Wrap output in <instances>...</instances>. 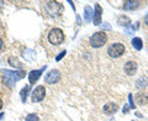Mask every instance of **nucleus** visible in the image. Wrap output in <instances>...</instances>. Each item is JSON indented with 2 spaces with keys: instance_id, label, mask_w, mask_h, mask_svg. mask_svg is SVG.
I'll use <instances>...</instances> for the list:
<instances>
[{
  "instance_id": "4be33fe9",
  "label": "nucleus",
  "mask_w": 148,
  "mask_h": 121,
  "mask_svg": "<svg viewBox=\"0 0 148 121\" xmlns=\"http://www.w3.org/2000/svg\"><path fill=\"white\" fill-rule=\"evenodd\" d=\"M66 53H67V51L64 50V51H62V52H59V54L57 56V57H56V60H57V62H59V60H61L64 56H66Z\"/></svg>"
},
{
  "instance_id": "4468645a",
  "label": "nucleus",
  "mask_w": 148,
  "mask_h": 121,
  "mask_svg": "<svg viewBox=\"0 0 148 121\" xmlns=\"http://www.w3.org/2000/svg\"><path fill=\"white\" fill-rule=\"evenodd\" d=\"M131 45L136 51H141L143 48V42H142L141 37H133L132 41H131Z\"/></svg>"
},
{
  "instance_id": "b1692460",
  "label": "nucleus",
  "mask_w": 148,
  "mask_h": 121,
  "mask_svg": "<svg viewBox=\"0 0 148 121\" xmlns=\"http://www.w3.org/2000/svg\"><path fill=\"white\" fill-rule=\"evenodd\" d=\"M128 109H130V106H128V105H125V106H123V114H127Z\"/></svg>"
},
{
  "instance_id": "39448f33",
  "label": "nucleus",
  "mask_w": 148,
  "mask_h": 121,
  "mask_svg": "<svg viewBox=\"0 0 148 121\" xmlns=\"http://www.w3.org/2000/svg\"><path fill=\"white\" fill-rule=\"evenodd\" d=\"M45 9L51 16H59L62 15L64 10L63 5L59 1H46L45 3Z\"/></svg>"
},
{
  "instance_id": "2eb2a0df",
  "label": "nucleus",
  "mask_w": 148,
  "mask_h": 121,
  "mask_svg": "<svg viewBox=\"0 0 148 121\" xmlns=\"http://www.w3.org/2000/svg\"><path fill=\"white\" fill-rule=\"evenodd\" d=\"M30 90H31V85L29 84V85H25V87L21 89V91H20V98H21V101H22L24 104L26 103V100H27V95H29Z\"/></svg>"
},
{
  "instance_id": "f257e3e1",
  "label": "nucleus",
  "mask_w": 148,
  "mask_h": 121,
  "mask_svg": "<svg viewBox=\"0 0 148 121\" xmlns=\"http://www.w3.org/2000/svg\"><path fill=\"white\" fill-rule=\"evenodd\" d=\"M3 83L9 88H14L16 85V82H18L20 79L25 78L26 72L25 71H9V69H3Z\"/></svg>"
},
{
  "instance_id": "6ab92c4d",
  "label": "nucleus",
  "mask_w": 148,
  "mask_h": 121,
  "mask_svg": "<svg viewBox=\"0 0 148 121\" xmlns=\"http://www.w3.org/2000/svg\"><path fill=\"white\" fill-rule=\"evenodd\" d=\"M25 121H40V118L36 114H29L25 118Z\"/></svg>"
},
{
  "instance_id": "6e6552de",
  "label": "nucleus",
  "mask_w": 148,
  "mask_h": 121,
  "mask_svg": "<svg viewBox=\"0 0 148 121\" xmlns=\"http://www.w3.org/2000/svg\"><path fill=\"white\" fill-rule=\"evenodd\" d=\"M47 68V66L42 67L41 69H34V71H31L29 73V82H30V85H34L35 83L38 80V79L41 78V76H42V72L45 71V69Z\"/></svg>"
},
{
  "instance_id": "bb28decb",
  "label": "nucleus",
  "mask_w": 148,
  "mask_h": 121,
  "mask_svg": "<svg viewBox=\"0 0 148 121\" xmlns=\"http://www.w3.org/2000/svg\"><path fill=\"white\" fill-rule=\"evenodd\" d=\"M3 46H4V42H3L1 37H0V50H1V48H3Z\"/></svg>"
},
{
  "instance_id": "7c9ffc66",
  "label": "nucleus",
  "mask_w": 148,
  "mask_h": 121,
  "mask_svg": "<svg viewBox=\"0 0 148 121\" xmlns=\"http://www.w3.org/2000/svg\"><path fill=\"white\" fill-rule=\"evenodd\" d=\"M3 118H4V113H0V120H3Z\"/></svg>"
},
{
  "instance_id": "cd10ccee",
  "label": "nucleus",
  "mask_w": 148,
  "mask_h": 121,
  "mask_svg": "<svg viewBox=\"0 0 148 121\" xmlns=\"http://www.w3.org/2000/svg\"><path fill=\"white\" fill-rule=\"evenodd\" d=\"M69 4H71V6L74 9V11H75V6H74V4H73V1H69Z\"/></svg>"
},
{
  "instance_id": "7ed1b4c3",
  "label": "nucleus",
  "mask_w": 148,
  "mask_h": 121,
  "mask_svg": "<svg viewBox=\"0 0 148 121\" xmlns=\"http://www.w3.org/2000/svg\"><path fill=\"white\" fill-rule=\"evenodd\" d=\"M64 38H66V36H64L63 30L58 29V27H54L48 32V42L53 46H59L63 43Z\"/></svg>"
},
{
  "instance_id": "c85d7f7f",
  "label": "nucleus",
  "mask_w": 148,
  "mask_h": 121,
  "mask_svg": "<svg viewBox=\"0 0 148 121\" xmlns=\"http://www.w3.org/2000/svg\"><path fill=\"white\" fill-rule=\"evenodd\" d=\"M3 105H4V103H3V100H1V99H0V110H1V109H3Z\"/></svg>"
},
{
  "instance_id": "20e7f679",
  "label": "nucleus",
  "mask_w": 148,
  "mask_h": 121,
  "mask_svg": "<svg viewBox=\"0 0 148 121\" xmlns=\"http://www.w3.org/2000/svg\"><path fill=\"white\" fill-rule=\"evenodd\" d=\"M125 51H126V48H125L123 43L114 42L108 47V51H106V52H108L109 57H111V58H119V57H121V56L125 54Z\"/></svg>"
},
{
  "instance_id": "412c9836",
  "label": "nucleus",
  "mask_w": 148,
  "mask_h": 121,
  "mask_svg": "<svg viewBox=\"0 0 148 121\" xmlns=\"http://www.w3.org/2000/svg\"><path fill=\"white\" fill-rule=\"evenodd\" d=\"M128 101H130V108H131V109H136V104L133 103V96H132V94H128Z\"/></svg>"
},
{
  "instance_id": "f3484780",
  "label": "nucleus",
  "mask_w": 148,
  "mask_h": 121,
  "mask_svg": "<svg viewBox=\"0 0 148 121\" xmlns=\"http://www.w3.org/2000/svg\"><path fill=\"white\" fill-rule=\"evenodd\" d=\"M136 101L140 105L146 104L147 101H148V96L146 95V93H138V94L136 95Z\"/></svg>"
},
{
  "instance_id": "f8f14e48",
  "label": "nucleus",
  "mask_w": 148,
  "mask_h": 121,
  "mask_svg": "<svg viewBox=\"0 0 148 121\" xmlns=\"http://www.w3.org/2000/svg\"><path fill=\"white\" fill-rule=\"evenodd\" d=\"M117 110H119V105L116 103H108V104H105L104 109H103L105 115H112V114L116 113Z\"/></svg>"
},
{
  "instance_id": "aec40b11",
  "label": "nucleus",
  "mask_w": 148,
  "mask_h": 121,
  "mask_svg": "<svg viewBox=\"0 0 148 121\" xmlns=\"http://www.w3.org/2000/svg\"><path fill=\"white\" fill-rule=\"evenodd\" d=\"M146 85H147V79L146 78H141V79L137 80V84H136L137 88H145Z\"/></svg>"
},
{
  "instance_id": "423d86ee",
  "label": "nucleus",
  "mask_w": 148,
  "mask_h": 121,
  "mask_svg": "<svg viewBox=\"0 0 148 121\" xmlns=\"http://www.w3.org/2000/svg\"><path fill=\"white\" fill-rule=\"evenodd\" d=\"M46 96V88L43 85H37L34 90L31 91V101L32 103H40Z\"/></svg>"
},
{
  "instance_id": "ddd939ff",
  "label": "nucleus",
  "mask_w": 148,
  "mask_h": 121,
  "mask_svg": "<svg viewBox=\"0 0 148 121\" xmlns=\"http://www.w3.org/2000/svg\"><path fill=\"white\" fill-rule=\"evenodd\" d=\"M92 15H94V11H92V9L89 5H86L84 8V21L85 22L92 21Z\"/></svg>"
},
{
  "instance_id": "1a4fd4ad",
  "label": "nucleus",
  "mask_w": 148,
  "mask_h": 121,
  "mask_svg": "<svg viewBox=\"0 0 148 121\" xmlns=\"http://www.w3.org/2000/svg\"><path fill=\"white\" fill-rule=\"evenodd\" d=\"M137 68H138V66L135 60H127L123 66V71L127 76H133V74H136Z\"/></svg>"
},
{
  "instance_id": "c756f323",
  "label": "nucleus",
  "mask_w": 148,
  "mask_h": 121,
  "mask_svg": "<svg viewBox=\"0 0 148 121\" xmlns=\"http://www.w3.org/2000/svg\"><path fill=\"white\" fill-rule=\"evenodd\" d=\"M77 21H78V24H79V25L82 24V21H80V17H79V16H77Z\"/></svg>"
},
{
  "instance_id": "393cba45",
  "label": "nucleus",
  "mask_w": 148,
  "mask_h": 121,
  "mask_svg": "<svg viewBox=\"0 0 148 121\" xmlns=\"http://www.w3.org/2000/svg\"><path fill=\"white\" fill-rule=\"evenodd\" d=\"M3 8H4V1L3 0H0V11L3 10Z\"/></svg>"
},
{
  "instance_id": "9b49d317",
  "label": "nucleus",
  "mask_w": 148,
  "mask_h": 121,
  "mask_svg": "<svg viewBox=\"0 0 148 121\" xmlns=\"http://www.w3.org/2000/svg\"><path fill=\"white\" fill-rule=\"evenodd\" d=\"M141 1L138 0H128V1H125L123 3V10H127V11H132V10H136L141 6Z\"/></svg>"
},
{
  "instance_id": "5701e85b",
  "label": "nucleus",
  "mask_w": 148,
  "mask_h": 121,
  "mask_svg": "<svg viewBox=\"0 0 148 121\" xmlns=\"http://www.w3.org/2000/svg\"><path fill=\"white\" fill-rule=\"evenodd\" d=\"M103 29H106V30H111V26L108 25L106 22H104V25H103Z\"/></svg>"
},
{
  "instance_id": "f03ea898",
  "label": "nucleus",
  "mask_w": 148,
  "mask_h": 121,
  "mask_svg": "<svg viewBox=\"0 0 148 121\" xmlns=\"http://www.w3.org/2000/svg\"><path fill=\"white\" fill-rule=\"evenodd\" d=\"M108 42V35H106L105 31H98V32H94L90 38H89V43L92 48H100L103 46L106 45Z\"/></svg>"
},
{
  "instance_id": "9d476101",
  "label": "nucleus",
  "mask_w": 148,
  "mask_h": 121,
  "mask_svg": "<svg viewBox=\"0 0 148 121\" xmlns=\"http://www.w3.org/2000/svg\"><path fill=\"white\" fill-rule=\"evenodd\" d=\"M101 15H103V9L99 4H95V10H94V15H92V24L94 25H101L103 21H101Z\"/></svg>"
},
{
  "instance_id": "dca6fc26",
  "label": "nucleus",
  "mask_w": 148,
  "mask_h": 121,
  "mask_svg": "<svg viewBox=\"0 0 148 121\" xmlns=\"http://www.w3.org/2000/svg\"><path fill=\"white\" fill-rule=\"evenodd\" d=\"M117 24L120 26H130V24H131V19L126 15H121L117 19Z\"/></svg>"
},
{
  "instance_id": "a878e982",
  "label": "nucleus",
  "mask_w": 148,
  "mask_h": 121,
  "mask_svg": "<svg viewBox=\"0 0 148 121\" xmlns=\"http://www.w3.org/2000/svg\"><path fill=\"white\" fill-rule=\"evenodd\" d=\"M145 24L148 26V14H147V15L145 16Z\"/></svg>"
},
{
  "instance_id": "0eeeda50",
  "label": "nucleus",
  "mask_w": 148,
  "mask_h": 121,
  "mask_svg": "<svg viewBox=\"0 0 148 121\" xmlns=\"http://www.w3.org/2000/svg\"><path fill=\"white\" fill-rule=\"evenodd\" d=\"M59 80H61V72H59L58 69H51L45 76V83H47L49 85L56 84V83H58Z\"/></svg>"
},
{
  "instance_id": "a211bd4d",
  "label": "nucleus",
  "mask_w": 148,
  "mask_h": 121,
  "mask_svg": "<svg viewBox=\"0 0 148 121\" xmlns=\"http://www.w3.org/2000/svg\"><path fill=\"white\" fill-rule=\"evenodd\" d=\"M9 63H10V66H11V67H14V68H15L16 71H17V69H18V71H21L22 66H21V63L18 62V60H17L16 58H14V57H10V58H9Z\"/></svg>"
}]
</instances>
